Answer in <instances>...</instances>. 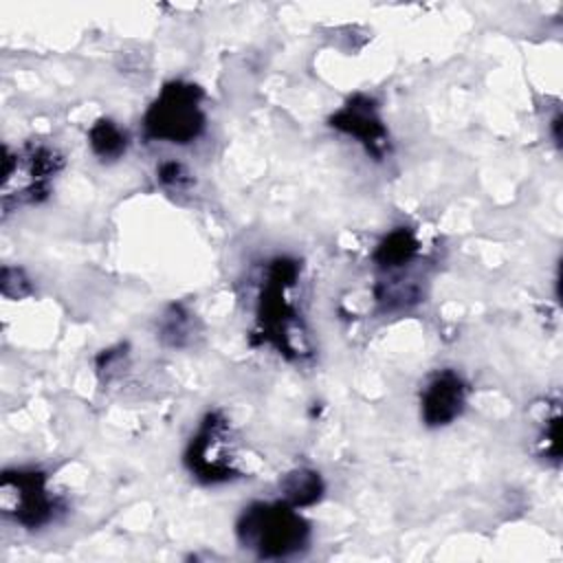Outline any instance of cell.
<instances>
[{
	"instance_id": "6da1fadb",
	"label": "cell",
	"mask_w": 563,
	"mask_h": 563,
	"mask_svg": "<svg viewBox=\"0 0 563 563\" xmlns=\"http://www.w3.org/2000/svg\"><path fill=\"white\" fill-rule=\"evenodd\" d=\"M235 537L240 545L257 559L282 561L301 554L310 543V523L297 506L284 501H253L238 521Z\"/></svg>"
},
{
	"instance_id": "7a4b0ae2",
	"label": "cell",
	"mask_w": 563,
	"mask_h": 563,
	"mask_svg": "<svg viewBox=\"0 0 563 563\" xmlns=\"http://www.w3.org/2000/svg\"><path fill=\"white\" fill-rule=\"evenodd\" d=\"M299 264L290 257H277L266 266L257 295L255 334L262 343L273 345L284 356H299L292 345V325L297 323V310L288 292L297 284Z\"/></svg>"
},
{
	"instance_id": "3957f363",
	"label": "cell",
	"mask_w": 563,
	"mask_h": 563,
	"mask_svg": "<svg viewBox=\"0 0 563 563\" xmlns=\"http://www.w3.org/2000/svg\"><path fill=\"white\" fill-rule=\"evenodd\" d=\"M64 167L62 154L44 143H24L18 150L4 147L2 158V211L42 202Z\"/></svg>"
},
{
	"instance_id": "277c9868",
	"label": "cell",
	"mask_w": 563,
	"mask_h": 563,
	"mask_svg": "<svg viewBox=\"0 0 563 563\" xmlns=\"http://www.w3.org/2000/svg\"><path fill=\"white\" fill-rule=\"evenodd\" d=\"M202 90L189 81H167L143 117V134L150 141L187 145L205 132Z\"/></svg>"
},
{
	"instance_id": "5b68a950",
	"label": "cell",
	"mask_w": 563,
	"mask_h": 563,
	"mask_svg": "<svg viewBox=\"0 0 563 563\" xmlns=\"http://www.w3.org/2000/svg\"><path fill=\"white\" fill-rule=\"evenodd\" d=\"M2 512L26 530H40L55 521L64 504L48 488V477L40 468H7L0 482Z\"/></svg>"
},
{
	"instance_id": "8992f818",
	"label": "cell",
	"mask_w": 563,
	"mask_h": 563,
	"mask_svg": "<svg viewBox=\"0 0 563 563\" xmlns=\"http://www.w3.org/2000/svg\"><path fill=\"white\" fill-rule=\"evenodd\" d=\"M229 440L231 429L227 418L220 411H209L185 451V464L198 482L222 484L240 477Z\"/></svg>"
},
{
	"instance_id": "52a82bcc",
	"label": "cell",
	"mask_w": 563,
	"mask_h": 563,
	"mask_svg": "<svg viewBox=\"0 0 563 563\" xmlns=\"http://www.w3.org/2000/svg\"><path fill=\"white\" fill-rule=\"evenodd\" d=\"M328 123L336 132L354 139L374 161H383L391 150L387 125L378 103L369 95H352Z\"/></svg>"
},
{
	"instance_id": "ba28073f",
	"label": "cell",
	"mask_w": 563,
	"mask_h": 563,
	"mask_svg": "<svg viewBox=\"0 0 563 563\" xmlns=\"http://www.w3.org/2000/svg\"><path fill=\"white\" fill-rule=\"evenodd\" d=\"M466 407V385L453 369H438L420 391V420L431 427L455 422Z\"/></svg>"
},
{
	"instance_id": "9c48e42d",
	"label": "cell",
	"mask_w": 563,
	"mask_h": 563,
	"mask_svg": "<svg viewBox=\"0 0 563 563\" xmlns=\"http://www.w3.org/2000/svg\"><path fill=\"white\" fill-rule=\"evenodd\" d=\"M420 242L407 227L391 229L374 249V264L380 271H398L418 257Z\"/></svg>"
},
{
	"instance_id": "30bf717a",
	"label": "cell",
	"mask_w": 563,
	"mask_h": 563,
	"mask_svg": "<svg viewBox=\"0 0 563 563\" xmlns=\"http://www.w3.org/2000/svg\"><path fill=\"white\" fill-rule=\"evenodd\" d=\"M125 130L112 119H97L88 130V145L99 161H119L128 150Z\"/></svg>"
},
{
	"instance_id": "8fae6325",
	"label": "cell",
	"mask_w": 563,
	"mask_h": 563,
	"mask_svg": "<svg viewBox=\"0 0 563 563\" xmlns=\"http://www.w3.org/2000/svg\"><path fill=\"white\" fill-rule=\"evenodd\" d=\"M284 499L297 508L312 506L323 495V479L312 468H295L286 473L279 482Z\"/></svg>"
},
{
	"instance_id": "7c38bea8",
	"label": "cell",
	"mask_w": 563,
	"mask_h": 563,
	"mask_svg": "<svg viewBox=\"0 0 563 563\" xmlns=\"http://www.w3.org/2000/svg\"><path fill=\"white\" fill-rule=\"evenodd\" d=\"M187 312L180 306H174L169 314H165V321L161 325V336L169 343V345H183L185 336L189 332V323H187Z\"/></svg>"
},
{
	"instance_id": "4fadbf2b",
	"label": "cell",
	"mask_w": 563,
	"mask_h": 563,
	"mask_svg": "<svg viewBox=\"0 0 563 563\" xmlns=\"http://www.w3.org/2000/svg\"><path fill=\"white\" fill-rule=\"evenodd\" d=\"M539 455L543 460H552L559 464V409L550 418H545V424L539 433Z\"/></svg>"
},
{
	"instance_id": "5bb4252c",
	"label": "cell",
	"mask_w": 563,
	"mask_h": 563,
	"mask_svg": "<svg viewBox=\"0 0 563 563\" xmlns=\"http://www.w3.org/2000/svg\"><path fill=\"white\" fill-rule=\"evenodd\" d=\"M158 180L169 189H183L189 183V174L180 163L167 161L158 167Z\"/></svg>"
}]
</instances>
